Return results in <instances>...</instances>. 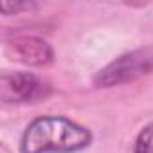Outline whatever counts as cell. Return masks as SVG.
<instances>
[{"label":"cell","mask_w":153,"mask_h":153,"mask_svg":"<svg viewBox=\"0 0 153 153\" xmlns=\"http://www.w3.org/2000/svg\"><path fill=\"white\" fill-rule=\"evenodd\" d=\"M51 94V85L33 72H2L0 99L2 103H36Z\"/></svg>","instance_id":"obj_3"},{"label":"cell","mask_w":153,"mask_h":153,"mask_svg":"<svg viewBox=\"0 0 153 153\" xmlns=\"http://www.w3.org/2000/svg\"><path fill=\"white\" fill-rule=\"evenodd\" d=\"M0 9L6 16L9 15H18L22 11H33L36 9V4L33 2H9V0H4V2H0Z\"/></svg>","instance_id":"obj_6"},{"label":"cell","mask_w":153,"mask_h":153,"mask_svg":"<svg viewBox=\"0 0 153 153\" xmlns=\"http://www.w3.org/2000/svg\"><path fill=\"white\" fill-rule=\"evenodd\" d=\"M151 72H153V47H142L115 58L112 63H108L96 74L94 83L99 88H110L123 83H131Z\"/></svg>","instance_id":"obj_2"},{"label":"cell","mask_w":153,"mask_h":153,"mask_svg":"<svg viewBox=\"0 0 153 153\" xmlns=\"http://www.w3.org/2000/svg\"><path fill=\"white\" fill-rule=\"evenodd\" d=\"M92 131L63 115H42L27 124L20 153H79L92 144Z\"/></svg>","instance_id":"obj_1"},{"label":"cell","mask_w":153,"mask_h":153,"mask_svg":"<svg viewBox=\"0 0 153 153\" xmlns=\"http://www.w3.org/2000/svg\"><path fill=\"white\" fill-rule=\"evenodd\" d=\"M4 52L9 59L31 65V67H45L54 61L52 47L36 36H18L15 40L6 42Z\"/></svg>","instance_id":"obj_4"},{"label":"cell","mask_w":153,"mask_h":153,"mask_svg":"<svg viewBox=\"0 0 153 153\" xmlns=\"http://www.w3.org/2000/svg\"><path fill=\"white\" fill-rule=\"evenodd\" d=\"M133 153H153V123L140 128L135 139Z\"/></svg>","instance_id":"obj_5"}]
</instances>
